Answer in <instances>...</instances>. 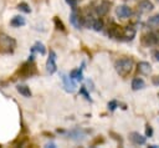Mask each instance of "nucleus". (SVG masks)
Returning a JSON list of instances; mask_svg holds the SVG:
<instances>
[{"label": "nucleus", "mask_w": 159, "mask_h": 148, "mask_svg": "<svg viewBox=\"0 0 159 148\" xmlns=\"http://www.w3.org/2000/svg\"><path fill=\"white\" fill-rule=\"evenodd\" d=\"M133 65H134L133 58H130V57H122V58H118L114 62V68H116V71H117V73L119 76L127 77L132 72Z\"/></svg>", "instance_id": "1"}, {"label": "nucleus", "mask_w": 159, "mask_h": 148, "mask_svg": "<svg viewBox=\"0 0 159 148\" xmlns=\"http://www.w3.org/2000/svg\"><path fill=\"white\" fill-rule=\"evenodd\" d=\"M16 47V40L0 31V53H11Z\"/></svg>", "instance_id": "2"}, {"label": "nucleus", "mask_w": 159, "mask_h": 148, "mask_svg": "<svg viewBox=\"0 0 159 148\" xmlns=\"http://www.w3.org/2000/svg\"><path fill=\"white\" fill-rule=\"evenodd\" d=\"M16 73H17V76H19L20 78H29V77L36 75V73H37V68H36L35 62L31 61V60H27L26 62H24V63L20 66V68L17 70Z\"/></svg>", "instance_id": "3"}, {"label": "nucleus", "mask_w": 159, "mask_h": 148, "mask_svg": "<svg viewBox=\"0 0 159 148\" xmlns=\"http://www.w3.org/2000/svg\"><path fill=\"white\" fill-rule=\"evenodd\" d=\"M142 44L145 46H154V45H159V34L158 32H148L145 35H143L142 37Z\"/></svg>", "instance_id": "4"}, {"label": "nucleus", "mask_w": 159, "mask_h": 148, "mask_svg": "<svg viewBox=\"0 0 159 148\" xmlns=\"http://www.w3.org/2000/svg\"><path fill=\"white\" fill-rule=\"evenodd\" d=\"M57 70V65H56V53L53 50H50L47 61H46V71L48 73H55Z\"/></svg>", "instance_id": "5"}, {"label": "nucleus", "mask_w": 159, "mask_h": 148, "mask_svg": "<svg viewBox=\"0 0 159 148\" xmlns=\"http://www.w3.org/2000/svg\"><path fill=\"white\" fill-rule=\"evenodd\" d=\"M122 31H123V27L116 22H111L109 27H108V35L109 37L112 39H117V40H120V36H122Z\"/></svg>", "instance_id": "6"}, {"label": "nucleus", "mask_w": 159, "mask_h": 148, "mask_svg": "<svg viewBox=\"0 0 159 148\" xmlns=\"http://www.w3.org/2000/svg\"><path fill=\"white\" fill-rule=\"evenodd\" d=\"M129 141L135 146H142V144H145L147 137L140 134L139 132H130L129 133Z\"/></svg>", "instance_id": "7"}, {"label": "nucleus", "mask_w": 159, "mask_h": 148, "mask_svg": "<svg viewBox=\"0 0 159 148\" xmlns=\"http://www.w3.org/2000/svg\"><path fill=\"white\" fill-rule=\"evenodd\" d=\"M109 9H111V2L108 0H102L101 4L96 7V12L99 17H102V16H106L108 14Z\"/></svg>", "instance_id": "8"}, {"label": "nucleus", "mask_w": 159, "mask_h": 148, "mask_svg": "<svg viewBox=\"0 0 159 148\" xmlns=\"http://www.w3.org/2000/svg\"><path fill=\"white\" fill-rule=\"evenodd\" d=\"M70 22H71L76 29H80L81 26H83V17H82L78 12H76V9L72 10V12H71V15H70Z\"/></svg>", "instance_id": "9"}, {"label": "nucleus", "mask_w": 159, "mask_h": 148, "mask_svg": "<svg viewBox=\"0 0 159 148\" xmlns=\"http://www.w3.org/2000/svg\"><path fill=\"white\" fill-rule=\"evenodd\" d=\"M134 37H135V29L134 27H130V26L123 27L122 36H120L122 41H132Z\"/></svg>", "instance_id": "10"}, {"label": "nucleus", "mask_w": 159, "mask_h": 148, "mask_svg": "<svg viewBox=\"0 0 159 148\" xmlns=\"http://www.w3.org/2000/svg\"><path fill=\"white\" fill-rule=\"evenodd\" d=\"M61 78H62V82H63V86H65V90L67 91V92H75V90H76V83L72 81V78L70 77V76H67V75H65V73H62L61 75Z\"/></svg>", "instance_id": "11"}, {"label": "nucleus", "mask_w": 159, "mask_h": 148, "mask_svg": "<svg viewBox=\"0 0 159 148\" xmlns=\"http://www.w3.org/2000/svg\"><path fill=\"white\" fill-rule=\"evenodd\" d=\"M116 14L118 17L120 19H127L132 15V9L127 5H119L117 9H116Z\"/></svg>", "instance_id": "12"}, {"label": "nucleus", "mask_w": 159, "mask_h": 148, "mask_svg": "<svg viewBox=\"0 0 159 148\" xmlns=\"http://www.w3.org/2000/svg\"><path fill=\"white\" fill-rule=\"evenodd\" d=\"M138 9H139L142 12H149V11H152V10L154 9V5H153V2L149 1V0H142V1H139V4H138Z\"/></svg>", "instance_id": "13"}, {"label": "nucleus", "mask_w": 159, "mask_h": 148, "mask_svg": "<svg viewBox=\"0 0 159 148\" xmlns=\"http://www.w3.org/2000/svg\"><path fill=\"white\" fill-rule=\"evenodd\" d=\"M138 71H139V73H142V75H149L150 71H152V66H150V63L147 62V61H140V62L138 63Z\"/></svg>", "instance_id": "14"}, {"label": "nucleus", "mask_w": 159, "mask_h": 148, "mask_svg": "<svg viewBox=\"0 0 159 148\" xmlns=\"http://www.w3.org/2000/svg\"><path fill=\"white\" fill-rule=\"evenodd\" d=\"M25 24H26V20H25V17L21 16V15L14 16V17L11 19V21H10V25H11L12 27H21V26H24Z\"/></svg>", "instance_id": "15"}, {"label": "nucleus", "mask_w": 159, "mask_h": 148, "mask_svg": "<svg viewBox=\"0 0 159 148\" xmlns=\"http://www.w3.org/2000/svg\"><path fill=\"white\" fill-rule=\"evenodd\" d=\"M144 87H145V82L143 78H140V77L133 78V81H132V90L133 91H139V90H143Z\"/></svg>", "instance_id": "16"}, {"label": "nucleus", "mask_w": 159, "mask_h": 148, "mask_svg": "<svg viewBox=\"0 0 159 148\" xmlns=\"http://www.w3.org/2000/svg\"><path fill=\"white\" fill-rule=\"evenodd\" d=\"M68 136H70L71 139H73L76 142H80V141H82L84 138V132L82 129H73V131H71L68 133Z\"/></svg>", "instance_id": "17"}, {"label": "nucleus", "mask_w": 159, "mask_h": 148, "mask_svg": "<svg viewBox=\"0 0 159 148\" xmlns=\"http://www.w3.org/2000/svg\"><path fill=\"white\" fill-rule=\"evenodd\" d=\"M82 68L83 67H78V68H73L70 72V77L75 81H82L83 80V73H82Z\"/></svg>", "instance_id": "18"}, {"label": "nucleus", "mask_w": 159, "mask_h": 148, "mask_svg": "<svg viewBox=\"0 0 159 148\" xmlns=\"http://www.w3.org/2000/svg\"><path fill=\"white\" fill-rule=\"evenodd\" d=\"M31 52H32V53H34V52H39L40 55H45V53H46V47H45V45H43L42 42L36 41L35 45L31 47Z\"/></svg>", "instance_id": "19"}, {"label": "nucleus", "mask_w": 159, "mask_h": 148, "mask_svg": "<svg viewBox=\"0 0 159 148\" xmlns=\"http://www.w3.org/2000/svg\"><path fill=\"white\" fill-rule=\"evenodd\" d=\"M16 91L20 93V95H22L24 97H31V91H30V87H27L26 85H17L16 86Z\"/></svg>", "instance_id": "20"}, {"label": "nucleus", "mask_w": 159, "mask_h": 148, "mask_svg": "<svg viewBox=\"0 0 159 148\" xmlns=\"http://www.w3.org/2000/svg\"><path fill=\"white\" fill-rule=\"evenodd\" d=\"M53 24H55V27L60 31H66V27H65V24L62 22V20L58 17V16H55L53 17Z\"/></svg>", "instance_id": "21"}, {"label": "nucleus", "mask_w": 159, "mask_h": 148, "mask_svg": "<svg viewBox=\"0 0 159 148\" xmlns=\"http://www.w3.org/2000/svg\"><path fill=\"white\" fill-rule=\"evenodd\" d=\"M16 9L20 10V11H22V12H25V14H30V12H31V7L29 6L27 2H24V1L20 2V4H17Z\"/></svg>", "instance_id": "22"}, {"label": "nucleus", "mask_w": 159, "mask_h": 148, "mask_svg": "<svg viewBox=\"0 0 159 148\" xmlns=\"http://www.w3.org/2000/svg\"><path fill=\"white\" fill-rule=\"evenodd\" d=\"M92 29L94 31H101L103 29V21H102V19H94V21L92 24Z\"/></svg>", "instance_id": "23"}, {"label": "nucleus", "mask_w": 159, "mask_h": 148, "mask_svg": "<svg viewBox=\"0 0 159 148\" xmlns=\"http://www.w3.org/2000/svg\"><path fill=\"white\" fill-rule=\"evenodd\" d=\"M80 95H82L87 101H89V102H92V98L89 97V93L87 92V87L86 86H82L81 88H80Z\"/></svg>", "instance_id": "24"}, {"label": "nucleus", "mask_w": 159, "mask_h": 148, "mask_svg": "<svg viewBox=\"0 0 159 148\" xmlns=\"http://www.w3.org/2000/svg\"><path fill=\"white\" fill-rule=\"evenodd\" d=\"M148 22L152 25H159V14H155L148 19Z\"/></svg>", "instance_id": "25"}, {"label": "nucleus", "mask_w": 159, "mask_h": 148, "mask_svg": "<svg viewBox=\"0 0 159 148\" xmlns=\"http://www.w3.org/2000/svg\"><path fill=\"white\" fill-rule=\"evenodd\" d=\"M117 107H118V102H117L116 99H112V101L108 102V109H109L111 112H113Z\"/></svg>", "instance_id": "26"}, {"label": "nucleus", "mask_w": 159, "mask_h": 148, "mask_svg": "<svg viewBox=\"0 0 159 148\" xmlns=\"http://www.w3.org/2000/svg\"><path fill=\"white\" fill-rule=\"evenodd\" d=\"M109 136H112L117 142H119L120 144H123V139H122V137H120V134H118V133H116V132H109Z\"/></svg>", "instance_id": "27"}, {"label": "nucleus", "mask_w": 159, "mask_h": 148, "mask_svg": "<svg viewBox=\"0 0 159 148\" xmlns=\"http://www.w3.org/2000/svg\"><path fill=\"white\" fill-rule=\"evenodd\" d=\"M152 136H153V128H152V126L147 124L145 126V137H152Z\"/></svg>", "instance_id": "28"}, {"label": "nucleus", "mask_w": 159, "mask_h": 148, "mask_svg": "<svg viewBox=\"0 0 159 148\" xmlns=\"http://www.w3.org/2000/svg\"><path fill=\"white\" fill-rule=\"evenodd\" d=\"M66 2L72 7V10H75L77 7V0H66Z\"/></svg>", "instance_id": "29"}, {"label": "nucleus", "mask_w": 159, "mask_h": 148, "mask_svg": "<svg viewBox=\"0 0 159 148\" xmlns=\"http://www.w3.org/2000/svg\"><path fill=\"white\" fill-rule=\"evenodd\" d=\"M152 82H153L154 86H159V76H154L152 78Z\"/></svg>", "instance_id": "30"}, {"label": "nucleus", "mask_w": 159, "mask_h": 148, "mask_svg": "<svg viewBox=\"0 0 159 148\" xmlns=\"http://www.w3.org/2000/svg\"><path fill=\"white\" fill-rule=\"evenodd\" d=\"M152 53H153V57H154L157 61H159V50H154Z\"/></svg>", "instance_id": "31"}, {"label": "nucleus", "mask_w": 159, "mask_h": 148, "mask_svg": "<svg viewBox=\"0 0 159 148\" xmlns=\"http://www.w3.org/2000/svg\"><path fill=\"white\" fill-rule=\"evenodd\" d=\"M87 86H89V87H87L89 91H93V82L91 80H87Z\"/></svg>", "instance_id": "32"}, {"label": "nucleus", "mask_w": 159, "mask_h": 148, "mask_svg": "<svg viewBox=\"0 0 159 148\" xmlns=\"http://www.w3.org/2000/svg\"><path fill=\"white\" fill-rule=\"evenodd\" d=\"M46 147H51V148H55V147H56V144H55V143H47V144H46Z\"/></svg>", "instance_id": "33"}, {"label": "nucleus", "mask_w": 159, "mask_h": 148, "mask_svg": "<svg viewBox=\"0 0 159 148\" xmlns=\"http://www.w3.org/2000/svg\"><path fill=\"white\" fill-rule=\"evenodd\" d=\"M157 1H158V2H159V0H157Z\"/></svg>", "instance_id": "34"}, {"label": "nucleus", "mask_w": 159, "mask_h": 148, "mask_svg": "<svg viewBox=\"0 0 159 148\" xmlns=\"http://www.w3.org/2000/svg\"><path fill=\"white\" fill-rule=\"evenodd\" d=\"M158 96H159V95H158Z\"/></svg>", "instance_id": "35"}]
</instances>
